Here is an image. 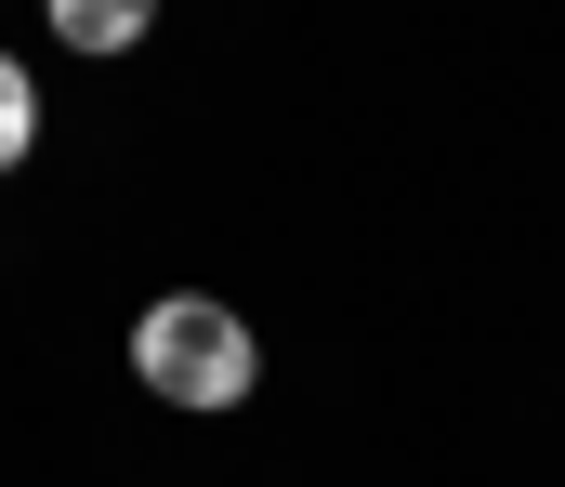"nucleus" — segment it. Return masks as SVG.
Wrapping results in <instances>:
<instances>
[{
	"label": "nucleus",
	"mask_w": 565,
	"mask_h": 487,
	"mask_svg": "<svg viewBox=\"0 0 565 487\" xmlns=\"http://www.w3.org/2000/svg\"><path fill=\"white\" fill-rule=\"evenodd\" d=\"M26 146H40V80L0 53V171H26Z\"/></svg>",
	"instance_id": "obj_3"
},
{
	"label": "nucleus",
	"mask_w": 565,
	"mask_h": 487,
	"mask_svg": "<svg viewBox=\"0 0 565 487\" xmlns=\"http://www.w3.org/2000/svg\"><path fill=\"white\" fill-rule=\"evenodd\" d=\"M53 40H66V53H132L145 0H53Z\"/></svg>",
	"instance_id": "obj_2"
},
{
	"label": "nucleus",
	"mask_w": 565,
	"mask_h": 487,
	"mask_svg": "<svg viewBox=\"0 0 565 487\" xmlns=\"http://www.w3.org/2000/svg\"><path fill=\"white\" fill-rule=\"evenodd\" d=\"M132 382L158 409H184V422H224V409H250L264 342H250V317H237L224 290H158L132 317Z\"/></svg>",
	"instance_id": "obj_1"
}]
</instances>
